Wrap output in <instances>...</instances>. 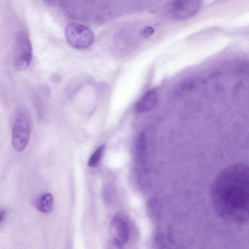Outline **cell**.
Here are the masks:
<instances>
[{
  "instance_id": "obj_1",
  "label": "cell",
  "mask_w": 249,
  "mask_h": 249,
  "mask_svg": "<svg viewBox=\"0 0 249 249\" xmlns=\"http://www.w3.org/2000/svg\"><path fill=\"white\" fill-rule=\"evenodd\" d=\"M249 169L236 163L222 170L214 179L212 194L219 206L229 209L245 208L248 204Z\"/></svg>"
},
{
  "instance_id": "obj_2",
  "label": "cell",
  "mask_w": 249,
  "mask_h": 249,
  "mask_svg": "<svg viewBox=\"0 0 249 249\" xmlns=\"http://www.w3.org/2000/svg\"><path fill=\"white\" fill-rule=\"evenodd\" d=\"M30 123L27 111H18L12 131V144L15 151L20 152L26 147L29 140Z\"/></svg>"
},
{
  "instance_id": "obj_3",
  "label": "cell",
  "mask_w": 249,
  "mask_h": 249,
  "mask_svg": "<svg viewBox=\"0 0 249 249\" xmlns=\"http://www.w3.org/2000/svg\"><path fill=\"white\" fill-rule=\"evenodd\" d=\"M65 36L68 43L77 49H85L94 41V34L87 26L80 23L69 24L65 30Z\"/></svg>"
},
{
  "instance_id": "obj_4",
  "label": "cell",
  "mask_w": 249,
  "mask_h": 249,
  "mask_svg": "<svg viewBox=\"0 0 249 249\" xmlns=\"http://www.w3.org/2000/svg\"><path fill=\"white\" fill-rule=\"evenodd\" d=\"M32 49L30 38L25 32L18 33L16 37L15 65L19 71H24L29 66L32 59Z\"/></svg>"
},
{
  "instance_id": "obj_5",
  "label": "cell",
  "mask_w": 249,
  "mask_h": 249,
  "mask_svg": "<svg viewBox=\"0 0 249 249\" xmlns=\"http://www.w3.org/2000/svg\"><path fill=\"white\" fill-rule=\"evenodd\" d=\"M201 5L199 0H175L172 4L171 12L175 19L186 20L195 16Z\"/></svg>"
},
{
  "instance_id": "obj_6",
  "label": "cell",
  "mask_w": 249,
  "mask_h": 249,
  "mask_svg": "<svg viewBox=\"0 0 249 249\" xmlns=\"http://www.w3.org/2000/svg\"><path fill=\"white\" fill-rule=\"evenodd\" d=\"M110 231L114 240L125 244L129 237V228L125 219L120 214L115 215L110 224Z\"/></svg>"
},
{
  "instance_id": "obj_7",
  "label": "cell",
  "mask_w": 249,
  "mask_h": 249,
  "mask_svg": "<svg viewBox=\"0 0 249 249\" xmlns=\"http://www.w3.org/2000/svg\"><path fill=\"white\" fill-rule=\"evenodd\" d=\"M158 100L156 90L150 89L145 92L134 105V109L138 112H144L151 110Z\"/></svg>"
},
{
  "instance_id": "obj_8",
  "label": "cell",
  "mask_w": 249,
  "mask_h": 249,
  "mask_svg": "<svg viewBox=\"0 0 249 249\" xmlns=\"http://www.w3.org/2000/svg\"><path fill=\"white\" fill-rule=\"evenodd\" d=\"M53 198L52 195L47 193L39 196L35 202L36 208L42 213H49L53 208Z\"/></svg>"
},
{
  "instance_id": "obj_9",
  "label": "cell",
  "mask_w": 249,
  "mask_h": 249,
  "mask_svg": "<svg viewBox=\"0 0 249 249\" xmlns=\"http://www.w3.org/2000/svg\"><path fill=\"white\" fill-rule=\"evenodd\" d=\"M106 145L105 143L100 145L91 156L88 161V165L91 167L97 166L102 157L103 153L105 150Z\"/></svg>"
},
{
  "instance_id": "obj_10",
  "label": "cell",
  "mask_w": 249,
  "mask_h": 249,
  "mask_svg": "<svg viewBox=\"0 0 249 249\" xmlns=\"http://www.w3.org/2000/svg\"><path fill=\"white\" fill-rule=\"evenodd\" d=\"M154 32V29L152 27H147L142 31V35L144 37L151 36Z\"/></svg>"
},
{
  "instance_id": "obj_11",
  "label": "cell",
  "mask_w": 249,
  "mask_h": 249,
  "mask_svg": "<svg viewBox=\"0 0 249 249\" xmlns=\"http://www.w3.org/2000/svg\"><path fill=\"white\" fill-rule=\"evenodd\" d=\"M113 243L117 249H124L123 246V244H122V243L115 240H113Z\"/></svg>"
},
{
  "instance_id": "obj_12",
  "label": "cell",
  "mask_w": 249,
  "mask_h": 249,
  "mask_svg": "<svg viewBox=\"0 0 249 249\" xmlns=\"http://www.w3.org/2000/svg\"><path fill=\"white\" fill-rule=\"evenodd\" d=\"M5 214V211L3 209H0V223L3 220Z\"/></svg>"
}]
</instances>
